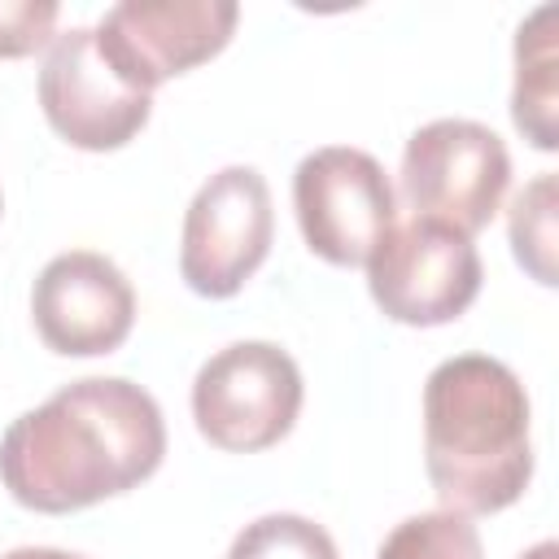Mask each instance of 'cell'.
<instances>
[{
	"label": "cell",
	"instance_id": "cell-1",
	"mask_svg": "<svg viewBox=\"0 0 559 559\" xmlns=\"http://www.w3.org/2000/svg\"><path fill=\"white\" fill-rule=\"evenodd\" d=\"M166 454V419L148 389L87 376L17 415L0 437V485L39 515H70L148 480Z\"/></svg>",
	"mask_w": 559,
	"mask_h": 559
},
{
	"label": "cell",
	"instance_id": "cell-2",
	"mask_svg": "<svg viewBox=\"0 0 559 559\" xmlns=\"http://www.w3.org/2000/svg\"><path fill=\"white\" fill-rule=\"evenodd\" d=\"M528 393L489 354H454L424 384V472L445 511L493 515L533 480Z\"/></svg>",
	"mask_w": 559,
	"mask_h": 559
},
{
	"label": "cell",
	"instance_id": "cell-3",
	"mask_svg": "<svg viewBox=\"0 0 559 559\" xmlns=\"http://www.w3.org/2000/svg\"><path fill=\"white\" fill-rule=\"evenodd\" d=\"M301 371L275 341H236L210 354L192 380L197 432L227 454L280 445L301 415Z\"/></svg>",
	"mask_w": 559,
	"mask_h": 559
},
{
	"label": "cell",
	"instance_id": "cell-4",
	"mask_svg": "<svg viewBox=\"0 0 559 559\" xmlns=\"http://www.w3.org/2000/svg\"><path fill=\"white\" fill-rule=\"evenodd\" d=\"M402 201L432 223L476 236L498 214L511 157L498 131L472 118L424 122L402 148Z\"/></svg>",
	"mask_w": 559,
	"mask_h": 559
},
{
	"label": "cell",
	"instance_id": "cell-5",
	"mask_svg": "<svg viewBox=\"0 0 559 559\" xmlns=\"http://www.w3.org/2000/svg\"><path fill=\"white\" fill-rule=\"evenodd\" d=\"M362 266L371 301L406 328L454 323L476 301L485 280L472 236L419 214L393 223Z\"/></svg>",
	"mask_w": 559,
	"mask_h": 559
},
{
	"label": "cell",
	"instance_id": "cell-6",
	"mask_svg": "<svg viewBox=\"0 0 559 559\" xmlns=\"http://www.w3.org/2000/svg\"><path fill=\"white\" fill-rule=\"evenodd\" d=\"M293 210L310 253L332 266H362L397 223V197L384 166L349 144H328L301 157L293 175Z\"/></svg>",
	"mask_w": 559,
	"mask_h": 559
},
{
	"label": "cell",
	"instance_id": "cell-7",
	"mask_svg": "<svg viewBox=\"0 0 559 559\" xmlns=\"http://www.w3.org/2000/svg\"><path fill=\"white\" fill-rule=\"evenodd\" d=\"M275 231L271 188L253 166H223L210 175L179 236V275L201 297H236L245 280L266 262Z\"/></svg>",
	"mask_w": 559,
	"mask_h": 559
},
{
	"label": "cell",
	"instance_id": "cell-8",
	"mask_svg": "<svg viewBox=\"0 0 559 559\" xmlns=\"http://www.w3.org/2000/svg\"><path fill=\"white\" fill-rule=\"evenodd\" d=\"M236 22L240 9L231 0H122L92 31L118 79L153 96L157 83L218 57Z\"/></svg>",
	"mask_w": 559,
	"mask_h": 559
},
{
	"label": "cell",
	"instance_id": "cell-9",
	"mask_svg": "<svg viewBox=\"0 0 559 559\" xmlns=\"http://www.w3.org/2000/svg\"><path fill=\"white\" fill-rule=\"evenodd\" d=\"M39 105L48 127L83 153L131 144L153 114V96L118 79V70L96 48L92 26H70L48 44L39 70Z\"/></svg>",
	"mask_w": 559,
	"mask_h": 559
},
{
	"label": "cell",
	"instance_id": "cell-10",
	"mask_svg": "<svg viewBox=\"0 0 559 559\" xmlns=\"http://www.w3.org/2000/svg\"><path fill=\"white\" fill-rule=\"evenodd\" d=\"M31 319L39 341L61 358L114 354L131 336L135 288L105 253L66 249L35 280Z\"/></svg>",
	"mask_w": 559,
	"mask_h": 559
},
{
	"label": "cell",
	"instance_id": "cell-11",
	"mask_svg": "<svg viewBox=\"0 0 559 559\" xmlns=\"http://www.w3.org/2000/svg\"><path fill=\"white\" fill-rule=\"evenodd\" d=\"M515 131L550 153L555 140V4L533 9L515 31V87H511Z\"/></svg>",
	"mask_w": 559,
	"mask_h": 559
},
{
	"label": "cell",
	"instance_id": "cell-12",
	"mask_svg": "<svg viewBox=\"0 0 559 559\" xmlns=\"http://www.w3.org/2000/svg\"><path fill=\"white\" fill-rule=\"evenodd\" d=\"M376 559H485L480 533L459 511H419L393 524Z\"/></svg>",
	"mask_w": 559,
	"mask_h": 559
},
{
	"label": "cell",
	"instance_id": "cell-13",
	"mask_svg": "<svg viewBox=\"0 0 559 559\" xmlns=\"http://www.w3.org/2000/svg\"><path fill=\"white\" fill-rule=\"evenodd\" d=\"M511 249L515 262L537 280V284H555V175L542 170L533 183H524L511 201Z\"/></svg>",
	"mask_w": 559,
	"mask_h": 559
},
{
	"label": "cell",
	"instance_id": "cell-14",
	"mask_svg": "<svg viewBox=\"0 0 559 559\" xmlns=\"http://www.w3.org/2000/svg\"><path fill=\"white\" fill-rule=\"evenodd\" d=\"M227 559H336V542L306 515L271 511L231 537Z\"/></svg>",
	"mask_w": 559,
	"mask_h": 559
},
{
	"label": "cell",
	"instance_id": "cell-15",
	"mask_svg": "<svg viewBox=\"0 0 559 559\" xmlns=\"http://www.w3.org/2000/svg\"><path fill=\"white\" fill-rule=\"evenodd\" d=\"M57 0H0V57L17 61L48 48L57 35Z\"/></svg>",
	"mask_w": 559,
	"mask_h": 559
},
{
	"label": "cell",
	"instance_id": "cell-16",
	"mask_svg": "<svg viewBox=\"0 0 559 559\" xmlns=\"http://www.w3.org/2000/svg\"><path fill=\"white\" fill-rule=\"evenodd\" d=\"M0 559H83V555H70V550H57V546H17Z\"/></svg>",
	"mask_w": 559,
	"mask_h": 559
},
{
	"label": "cell",
	"instance_id": "cell-17",
	"mask_svg": "<svg viewBox=\"0 0 559 559\" xmlns=\"http://www.w3.org/2000/svg\"><path fill=\"white\" fill-rule=\"evenodd\" d=\"M555 555H559V550H555V542H537V546H533V550H524L520 559H555Z\"/></svg>",
	"mask_w": 559,
	"mask_h": 559
},
{
	"label": "cell",
	"instance_id": "cell-18",
	"mask_svg": "<svg viewBox=\"0 0 559 559\" xmlns=\"http://www.w3.org/2000/svg\"><path fill=\"white\" fill-rule=\"evenodd\" d=\"M0 210H4V201H0Z\"/></svg>",
	"mask_w": 559,
	"mask_h": 559
}]
</instances>
